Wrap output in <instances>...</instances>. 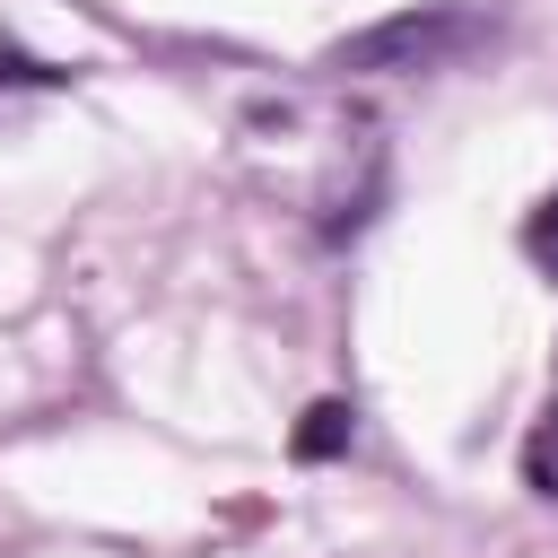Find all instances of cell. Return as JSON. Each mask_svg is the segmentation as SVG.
Wrapping results in <instances>:
<instances>
[{"label":"cell","instance_id":"cell-1","mask_svg":"<svg viewBox=\"0 0 558 558\" xmlns=\"http://www.w3.org/2000/svg\"><path fill=\"white\" fill-rule=\"evenodd\" d=\"M471 44H488V17L480 9H401V17H375L357 35L331 44V70L340 78H418V70H453Z\"/></svg>","mask_w":558,"mask_h":558},{"label":"cell","instance_id":"cell-2","mask_svg":"<svg viewBox=\"0 0 558 558\" xmlns=\"http://www.w3.org/2000/svg\"><path fill=\"white\" fill-rule=\"evenodd\" d=\"M349 436H357V410H349V401H314V410L296 418L288 453H296V462H331V453H349Z\"/></svg>","mask_w":558,"mask_h":558},{"label":"cell","instance_id":"cell-3","mask_svg":"<svg viewBox=\"0 0 558 558\" xmlns=\"http://www.w3.org/2000/svg\"><path fill=\"white\" fill-rule=\"evenodd\" d=\"M523 480H532V488L558 506V410H549V418L523 436Z\"/></svg>","mask_w":558,"mask_h":558},{"label":"cell","instance_id":"cell-4","mask_svg":"<svg viewBox=\"0 0 558 558\" xmlns=\"http://www.w3.org/2000/svg\"><path fill=\"white\" fill-rule=\"evenodd\" d=\"M523 253L558 279V192H541V201H532V218H523Z\"/></svg>","mask_w":558,"mask_h":558}]
</instances>
